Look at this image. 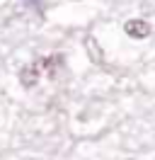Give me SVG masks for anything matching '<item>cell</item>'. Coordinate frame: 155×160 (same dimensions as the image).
<instances>
[{"label": "cell", "instance_id": "cell-3", "mask_svg": "<svg viewBox=\"0 0 155 160\" xmlns=\"http://www.w3.org/2000/svg\"><path fill=\"white\" fill-rule=\"evenodd\" d=\"M41 68H46V73L51 78H56L58 70L63 68V53H51V56H46V58L41 61Z\"/></svg>", "mask_w": 155, "mask_h": 160}, {"label": "cell", "instance_id": "cell-1", "mask_svg": "<svg viewBox=\"0 0 155 160\" xmlns=\"http://www.w3.org/2000/svg\"><path fill=\"white\" fill-rule=\"evenodd\" d=\"M39 75H41V61H32V63H27L19 70V82L29 90V88H34L39 82Z\"/></svg>", "mask_w": 155, "mask_h": 160}, {"label": "cell", "instance_id": "cell-2", "mask_svg": "<svg viewBox=\"0 0 155 160\" xmlns=\"http://www.w3.org/2000/svg\"><path fill=\"white\" fill-rule=\"evenodd\" d=\"M124 32L131 37V39H145V37H150V24L145 20H128L124 24Z\"/></svg>", "mask_w": 155, "mask_h": 160}, {"label": "cell", "instance_id": "cell-4", "mask_svg": "<svg viewBox=\"0 0 155 160\" xmlns=\"http://www.w3.org/2000/svg\"><path fill=\"white\" fill-rule=\"evenodd\" d=\"M87 49H90V53H92V56H90L92 61H97V63L102 61V51H99V49L95 51V41H92V39H87Z\"/></svg>", "mask_w": 155, "mask_h": 160}]
</instances>
